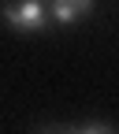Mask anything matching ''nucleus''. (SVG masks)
I'll use <instances>...</instances> for the list:
<instances>
[{
	"label": "nucleus",
	"mask_w": 119,
	"mask_h": 134,
	"mask_svg": "<svg viewBox=\"0 0 119 134\" xmlns=\"http://www.w3.org/2000/svg\"><path fill=\"white\" fill-rule=\"evenodd\" d=\"M4 23L15 34H45L48 23H52V15H48L45 0H11L4 8Z\"/></svg>",
	"instance_id": "f257e3e1"
},
{
	"label": "nucleus",
	"mask_w": 119,
	"mask_h": 134,
	"mask_svg": "<svg viewBox=\"0 0 119 134\" xmlns=\"http://www.w3.org/2000/svg\"><path fill=\"white\" fill-rule=\"evenodd\" d=\"M93 8H97V0H48V15H52L56 26H75Z\"/></svg>",
	"instance_id": "f03ea898"
},
{
	"label": "nucleus",
	"mask_w": 119,
	"mask_h": 134,
	"mask_svg": "<svg viewBox=\"0 0 119 134\" xmlns=\"http://www.w3.org/2000/svg\"><path fill=\"white\" fill-rule=\"evenodd\" d=\"M63 130H78V134H89V130H100V134H112L115 127H112V123H100V119H82V123H67Z\"/></svg>",
	"instance_id": "7ed1b4c3"
}]
</instances>
